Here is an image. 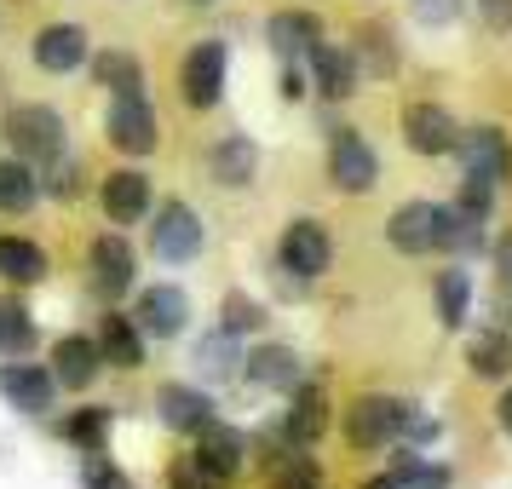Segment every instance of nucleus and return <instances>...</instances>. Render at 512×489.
Masks as SVG:
<instances>
[{
    "label": "nucleus",
    "mask_w": 512,
    "mask_h": 489,
    "mask_svg": "<svg viewBox=\"0 0 512 489\" xmlns=\"http://www.w3.org/2000/svg\"><path fill=\"white\" fill-rule=\"evenodd\" d=\"M478 236L484 225H466L455 208H443V202H403V208L386 219V242H392L397 254L409 259H426V254H449V248H478Z\"/></svg>",
    "instance_id": "obj_1"
},
{
    "label": "nucleus",
    "mask_w": 512,
    "mask_h": 489,
    "mask_svg": "<svg viewBox=\"0 0 512 489\" xmlns=\"http://www.w3.org/2000/svg\"><path fill=\"white\" fill-rule=\"evenodd\" d=\"M0 133H6V144H12V156H24L29 167H58L64 150H70L64 116H58L52 104H12Z\"/></svg>",
    "instance_id": "obj_2"
},
{
    "label": "nucleus",
    "mask_w": 512,
    "mask_h": 489,
    "mask_svg": "<svg viewBox=\"0 0 512 489\" xmlns=\"http://www.w3.org/2000/svg\"><path fill=\"white\" fill-rule=\"evenodd\" d=\"M409 415H415V403L386 397V392H363L346 409V443L351 449H392L409 432Z\"/></svg>",
    "instance_id": "obj_3"
},
{
    "label": "nucleus",
    "mask_w": 512,
    "mask_h": 489,
    "mask_svg": "<svg viewBox=\"0 0 512 489\" xmlns=\"http://www.w3.org/2000/svg\"><path fill=\"white\" fill-rule=\"evenodd\" d=\"M225 70H231V47L225 41H196L179 58V104L185 110H213L225 98Z\"/></svg>",
    "instance_id": "obj_4"
},
{
    "label": "nucleus",
    "mask_w": 512,
    "mask_h": 489,
    "mask_svg": "<svg viewBox=\"0 0 512 489\" xmlns=\"http://www.w3.org/2000/svg\"><path fill=\"white\" fill-rule=\"evenodd\" d=\"M104 139L116 144L121 156H150V150L162 144V116H156L150 93H121V98H110Z\"/></svg>",
    "instance_id": "obj_5"
},
{
    "label": "nucleus",
    "mask_w": 512,
    "mask_h": 489,
    "mask_svg": "<svg viewBox=\"0 0 512 489\" xmlns=\"http://www.w3.org/2000/svg\"><path fill=\"white\" fill-rule=\"evenodd\" d=\"M328 185L340 196H369L380 185V156H374V144L357 127H340L328 139Z\"/></svg>",
    "instance_id": "obj_6"
},
{
    "label": "nucleus",
    "mask_w": 512,
    "mask_h": 489,
    "mask_svg": "<svg viewBox=\"0 0 512 489\" xmlns=\"http://www.w3.org/2000/svg\"><path fill=\"white\" fill-rule=\"evenodd\" d=\"M87 282H93L98 300L133 294V282H139V254H133V242L121 231H104V236L87 242Z\"/></svg>",
    "instance_id": "obj_7"
},
{
    "label": "nucleus",
    "mask_w": 512,
    "mask_h": 489,
    "mask_svg": "<svg viewBox=\"0 0 512 489\" xmlns=\"http://www.w3.org/2000/svg\"><path fill=\"white\" fill-rule=\"evenodd\" d=\"M202 242H208V231H202V213L190 208V202H162V208H150V248H156V259L190 265V259L202 254Z\"/></svg>",
    "instance_id": "obj_8"
},
{
    "label": "nucleus",
    "mask_w": 512,
    "mask_h": 489,
    "mask_svg": "<svg viewBox=\"0 0 512 489\" xmlns=\"http://www.w3.org/2000/svg\"><path fill=\"white\" fill-rule=\"evenodd\" d=\"M277 259H282L288 277L317 282L328 265H334V236H328L323 219H288V231H282V242H277Z\"/></svg>",
    "instance_id": "obj_9"
},
{
    "label": "nucleus",
    "mask_w": 512,
    "mask_h": 489,
    "mask_svg": "<svg viewBox=\"0 0 512 489\" xmlns=\"http://www.w3.org/2000/svg\"><path fill=\"white\" fill-rule=\"evenodd\" d=\"M98 208L110 225H144L150 208H156V185H150V173L144 167H116V173H104V185H98Z\"/></svg>",
    "instance_id": "obj_10"
},
{
    "label": "nucleus",
    "mask_w": 512,
    "mask_h": 489,
    "mask_svg": "<svg viewBox=\"0 0 512 489\" xmlns=\"http://www.w3.org/2000/svg\"><path fill=\"white\" fill-rule=\"evenodd\" d=\"M403 144L415 156H455L461 121L449 116L443 104H432V98H415V104H403Z\"/></svg>",
    "instance_id": "obj_11"
},
{
    "label": "nucleus",
    "mask_w": 512,
    "mask_h": 489,
    "mask_svg": "<svg viewBox=\"0 0 512 489\" xmlns=\"http://www.w3.org/2000/svg\"><path fill=\"white\" fill-rule=\"evenodd\" d=\"M133 323L144 328V340H173V334H185L190 328V294L179 282H150V288H139Z\"/></svg>",
    "instance_id": "obj_12"
},
{
    "label": "nucleus",
    "mask_w": 512,
    "mask_h": 489,
    "mask_svg": "<svg viewBox=\"0 0 512 489\" xmlns=\"http://www.w3.org/2000/svg\"><path fill=\"white\" fill-rule=\"evenodd\" d=\"M190 461L202 466L213 484H231L236 472L248 466V438H242L236 426H225V420H208V426L196 432V449H190Z\"/></svg>",
    "instance_id": "obj_13"
},
{
    "label": "nucleus",
    "mask_w": 512,
    "mask_h": 489,
    "mask_svg": "<svg viewBox=\"0 0 512 489\" xmlns=\"http://www.w3.org/2000/svg\"><path fill=\"white\" fill-rule=\"evenodd\" d=\"M455 156L466 162V173H478V179H489V185H501V179H512V139L501 133V127H461V144H455Z\"/></svg>",
    "instance_id": "obj_14"
},
{
    "label": "nucleus",
    "mask_w": 512,
    "mask_h": 489,
    "mask_svg": "<svg viewBox=\"0 0 512 489\" xmlns=\"http://www.w3.org/2000/svg\"><path fill=\"white\" fill-rule=\"evenodd\" d=\"M47 369H52V380H58V392H87V386L98 380V369H104L98 340L93 334H58Z\"/></svg>",
    "instance_id": "obj_15"
},
{
    "label": "nucleus",
    "mask_w": 512,
    "mask_h": 489,
    "mask_svg": "<svg viewBox=\"0 0 512 489\" xmlns=\"http://www.w3.org/2000/svg\"><path fill=\"white\" fill-rule=\"evenodd\" d=\"M0 397L24 415H47L58 403V380L47 363H0Z\"/></svg>",
    "instance_id": "obj_16"
},
{
    "label": "nucleus",
    "mask_w": 512,
    "mask_h": 489,
    "mask_svg": "<svg viewBox=\"0 0 512 489\" xmlns=\"http://www.w3.org/2000/svg\"><path fill=\"white\" fill-rule=\"evenodd\" d=\"M87 52H93V35H87L81 24H47V29H35L29 58H35L47 75H70V70L87 64Z\"/></svg>",
    "instance_id": "obj_17"
},
{
    "label": "nucleus",
    "mask_w": 512,
    "mask_h": 489,
    "mask_svg": "<svg viewBox=\"0 0 512 489\" xmlns=\"http://www.w3.org/2000/svg\"><path fill=\"white\" fill-rule=\"evenodd\" d=\"M305 64H311V87L323 98H351L357 93V81H363V70H357V58H351V47H334V41H317V47L305 52Z\"/></svg>",
    "instance_id": "obj_18"
},
{
    "label": "nucleus",
    "mask_w": 512,
    "mask_h": 489,
    "mask_svg": "<svg viewBox=\"0 0 512 489\" xmlns=\"http://www.w3.org/2000/svg\"><path fill=\"white\" fill-rule=\"evenodd\" d=\"M323 432H328V392L317 386V380H300L294 397H288V415H282V438L311 449Z\"/></svg>",
    "instance_id": "obj_19"
},
{
    "label": "nucleus",
    "mask_w": 512,
    "mask_h": 489,
    "mask_svg": "<svg viewBox=\"0 0 512 489\" xmlns=\"http://www.w3.org/2000/svg\"><path fill=\"white\" fill-rule=\"evenodd\" d=\"M254 173H259V144L248 139V133H225V139H213V150H208V179L213 185L242 190V185H254Z\"/></svg>",
    "instance_id": "obj_20"
},
{
    "label": "nucleus",
    "mask_w": 512,
    "mask_h": 489,
    "mask_svg": "<svg viewBox=\"0 0 512 489\" xmlns=\"http://www.w3.org/2000/svg\"><path fill=\"white\" fill-rule=\"evenodd\" d=\"M156 415H162V426H173V432H185V438H196L213 415V397L196 392V386H185V380H167L162 392H156Z\"/></svg>",
    "instance_id": "obj_21"
},
{
    "label": "nucleus",
    "mask_w": 512,
    "mask_h": 489,
    "mask_svg": "<svg viewBox=\"0 0 512 489\" xmlns=\"http://www.w3.org/2000/svg\"><path fill=\"white\" fill-rule=\"evenodd\" d=\"M93 340L104 369H144V328L133 323V311H104Z\"/></svg>",
    "instance_id": "obj_22"
},
{
    "label": "nucleus",
    "mask_w": 512,
    "mask_h": 489,
    "mask_svg": "<svg viewBox=\"0 0 512 489\" xmlns=\"http://www.w3.org/2000/svg\"><path fill=\"white\" fill-rule=\"evenodd\" d=\"M265 35H271V52H277V58L300 64L305 52L323 41V18H317V12H300V6H282V12H271Z\"/></svg>",
    "instance_id": "obj_23"
},
{
    "label": "nucleus",
    "mask_w": 512,
    "mask_h": 489,
    "mask_svg": "<svg viewBox=\"0 0 512 489\" xmlns=\"http://www.w3.org/2000/svg\"><path fill=\"white\" fill-rule=\"evenodd\" d=\"M242 374H248L254 386H265V392H294V386H300V351L265 340V346H254L242 357Z\"/></svg>",
    "instance_id": "obj_24"
},
{
    "label": "nucleus",
    "mask_w": 512,
    "mask_h": 489,
    "mask_svg": "<svg viewBox=\"0 0 512 489\" xmlns=\"http://www.w3.org/2000/svg\"><path fill=\"white\" fill-rule=\"evenodd\" d=\"M0 277L18 282V288H35V282L52 277V259L41 242H29V236H0Z\"/></svg>",
    "instance_id": "obj_25"
},
{
    "label": "nucleus",
    "mask_w": 512,
    "mask_h": 489,
    "mask_svg": "<svg viewBox=\"0 0 512 489\" xmlns=\"http://www.w3.org/2000/svg\"><path fill=\"white\" fill-rule=\"evenodd\" d=\"M466 369L478 380H507L512 374V334L507 328H478L466 340Z\"/></svg>",
    "instance_id": "obj_26"
},
{
    "label": "nucleus",
    "mask_w": 512,
    "mask_h": 489,
    "mask_svg": "<svg viewBox=\"0 0 512 489\" xmlns=\"http://www.w3.org/2000/svg\"><path fill=\"white\" fill-rule=\"evenodd\" d=\"M93 87H104L110 98L144 93V64H139V52H121V47L93 52Z\"/></svg>",
    "instance_id": "obj_27"
},
{
    "label": "nucleus",
    "mask_w": 512,
    "mask_h": 489,
    "mask_svg": "<svg viewBox=\"0 0 512 489\" xmlns=\"http://www.w3.org/2000/svg\"><path fill=\"white\" fill-rule=\"evenodd\" d=\"M41 202V167H29L24 156L0 162V213H29Z\"/></svg>",
    "instance_id": "obj_28"
},
{
    "label": "nucleus",
    "mask_w": 512,
    "mask_h": 489,
    "mask_svg": "<svg viewBox=\"0 0 512 489\" xmlns=\"http://www.w3.org/2000/svg\"><path fill=\"white\" fill-rule=\"evenodd\" d=\"M265 484H271V489H323V466L311 461L300 443H288L282 455H271V466H265Z\"/></svg>",
    "instance_id": "obj_29"
},
{
    "label": "nucleus",
    "mask_w": 512,
    "mask_h": 489,
    "mask_svg": "<svg viewBox=\"0 0 512 489\" xmlns=\"http://www.w3.org/2000/svg\"><path fill=\"white\" fill-rule=\"evenodd\" d=\"M351 58H357V70L369 75H392L397 70V41L386 24H363L357 29V47H351Z\"/></svg>",
    "instance_id": "obj_30"
},
{
    "label": "nucleus",
    "mask_w": 512,
    "mask_h": 489,
    "mask_svg": "<svg viewBox=\"0 0 512 489\" xmlns=\"http://www.w3.org/2000/svg\"><path fill=\"white\" fill-rule=\"evenodd\" d=\"M432 294H438V323L443 328H461L466 323V305H472V277H466L461 265H449V271H438Z\"/></svg>",
    "instance_id": "obj_31"
},
{
    "label": "nucleus",
    "mask_w": 512,
    "mask_h": 489,
    "mask_svg": "<svg viewBox=\"0 0 512 489\" xmlns=\"http://www.w3.org/2000/svg\"><path fill=\"white\" fill-rule=\"evenodd\" d=\"M64 438L75 443V449H81V455H98V449H104V443H110V409H75L70 420H64Z\"/></svg>",
    "instance_id": "obj_32"
},
{
    "label": "nucleus",
    "mask_w": 512,
    "mask_h": 489,
    "mask_svg": "<svg viewBox=\"0 0 512 489\" xmlns=\"http://www.w3.org/2000/svg\"><path fill=\"white\" fill-rule=\"evenodd\" d=\"M35 346V317L24 300H0V357H18Z\"/></svg>",
    "instance_id": "obj_33"
},
{
    "label": "nucleus",
    "mask_w": 512,
    "mask_h": 489,
    "mask_svg": "<svg viewBox=\"0 0 512 489\" xmlns=\"http://www.w3.org/2000/svg\"><path fill=\"white\" fill-rule=\"evenodd\" d=\"M254 328H265V305L248 300V294H225V305H219V334L242 340V334H254Z\"/></svg>",
    "instance_id": "obj_34"
},
{
    "label": "nucleus",
    "mask_w": 512,
    "mask_h": 489,
    "mask_svg": "<svg viewBox=\"0 0 512 489\" xmlns=\"http://www.w3.org/2000/svg\"><path fill=\"white\" fill-rule=\"evenodd\" d=\"M489 208H495V185H489V179H478V173H466L461 196H455V213H461L466 225H484Z\"/></svg>",
    "instance_id": "obj_35"
},
{
    "label": "nucleus",
    "mask_w": 512,
    "mask_h": 489,
    "mask_svg": "<svg viewBox=\"0 0 512 489\" xmlns=\"http://www.w3.org/2000/svg\"><path fill=\"white\" fill-rule=\"evenodd\" d=\"M81 484H87V489H133V478H127V472H121V466L98 449V455H87V461H81Z\"/></svg>",
    "instance_id": "obj_36"
},
{
    "label": "nucleus",
    "mask_w": 512,
    "mask_h": 489,
    "mask_svg": "<svg viewBox=\"0 0 512 489\" xmlns=\"http://www.w3.org/2000/svg\"><path fill=\"white\" fill-rule=\"evenodd\" d=\"M495 282H501V294H512V231H501V242H495Z\"/></svg>",
    "instance_id": "obj_37"
},
{
    "label": "nucleus",
    "mask_w": 512,
    "mask_h": 489,
    "mask_svg": "<svg viewBox=\"0 0 512 489\" xmlns=\"http://www.w3.org/2000/svg\"><path fill=\"white\" fill-rule=\"evenodd\" d=\"M478 18L489 29H512V0H478Z\"/></svg>",
    "instance_id": "obj_38"
},
{
    "label": "nucleus",
    "mask_w": 512,
    "mask_h": 489,
    "mask_svg": "<svg viewBox=\"0 0 512 489\" xmlns=\"http://www.w3.org/2000/svg\"><path fill=\"white\" fill-rule=\"evenodd\" d=\"M282 98H305V70H300V64H288V70H282Z\"/></svg>",
    "instance_id": "obj_39"
},
{
    "label": "nucleus",
    "mask_w": 512,
    "mask_h": 489,
    "mask_svg": "<svg viewBox=\"0 0 512 489\" xmlns=\"http://www.w3.org/2000/svg\"><path fill=\"white\" fill-rule=\"evenodd\" d=\"M495 426H501V432L512 438V386L501 392V403H495Z\"/></svg>",
    "instance_id": "obj_40"
},
{
    "label": "nucleus",
    "mask_w": 512,
    "mask_h": 489,
    "mask_svg": "<svg viewBox=\"0 0 512 489\" xmlns=\"http://www.w3.org/2000/svg\"><path fill=\"white\" fill-rule=\"evenodd\" d=\"M363 489H403V484H397L392 472H386V478H369V484H363Z\"/></svg>",
    "instance_id": "obj_41"
},
{
    "label": "nucleus",
    "mask_w": 512,
    "mask_h": 489,
    "mask_svg": "<svg viewBox=\"0 0 512 489\" xmlns=\"http://www.w3.org/2000/svg\"><path fill=\"white\" fill-rule=\"evenodd\" d=\"M185 6H213V0H185Z\"/></svg>",
    "instance_id": "obj_42"
}]
</instances>
